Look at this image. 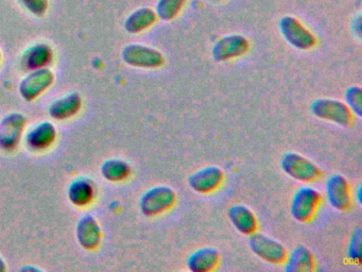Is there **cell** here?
Segmentation results:
<instances>
[{"label":"cell","mask_w":362,"mask_h":272,"mask_svg":"<svg viewBox=\"0 0 362 272\" xmlns=\"http://www.w3.org/2000/svg\"><path fill=\"white\" fill-rule=\"evenodd\" d=\"M310 112L317 118L332 121L342 127H349L353 123V113L340 100L320 98L311 102Z\"/></svg>","instance_id":"obj_1"},{"label":"cell","mask_w":362,"mask_h":272,"mask_svg":"<svg viewBox=\"0 0 362 272\" xmlns=\"http://www.w3.org/2000/svg\"><path fill=\"white\" fill-rule=\"evenodd\" d=\"M320 204L321 195L319 191L310 186H303L292 196L290 212L298 222H309L315 217Z\"/></svg>","instance_id":"obj_2"},{"label":"cell","mask_w":362,"mask_h":272,"mask_svg":"<svg viewBox=\"0 0 362 272\" xmlns=\"http://www.w3.org/2000/svg\"><path fill=\"white\" fill-rule=\"evenodd\" d=\"M283 171L300 182H313L321 176V169L313 161L296 152H286L281 159Z\"/></svg>","instance_id":"obj_3"},{"label":"cell","mask_w":362,"mask_h":272,"mask_svg":"<svg viewBox=\"0 0 362 272\" xmlns=\"http://www.w3.org/2000/svg\"><path fill=\"white\" fill-rule=\"evenodd\" d=\"M249 236V246L254 254L272 265L284 264L288 253L281 242L258 232Z\"/></svg>","instance_id":"obj_4"},{"label":"cell","mask_w":362,"mask_h":272,"mask_svg":"<svg viewBox=\"0 0 362 272\" xmlns=\"http://www.w3.org/2000/svg\"><path fill=\"white\" fill-rule=\"evenodd\" d=\"M177 202V193L166 185L152 187L143 196L141 200V208L147 216H156L163 214L175 206Z\"/></svg>","instance_id":"obj_5"},{"label":"cell","mask_w":362,"mask_h":272,"mask_svg":"<svg viewBox=\"0 0 362 272\" xmlns=\"http://www.w3.org/2000/svg\"><path fill=\"white\" fill-rule=\"evenodd\" d=\"M279 31L286 40L294 48L308 50L317 44V38L298 19L284 16L279 23Z\"/></svg>","instance_id":"obj_6"},{"label":"cell","mask_w":362,"mask_h":272,"mask_svg":"<svg viewBox=\"0 0 362 272\" xmlns=\"http://www.w3.org/2000/svg\"><path fill=\"white\" fill-rule=\"evenodd\" d=\"M325 193L328 202L334 210L346 212L351 208L353 199H351V187L342 174H332L327 178Z\"/></svg>","instance_id":"obj_7"},{"label":"cell","mask_w":362,"mask_h":272,"mask_svg":"<svg viewBox=\"0 0 362 272\" xmlns=\"http://www.w3.org/2000/svg\"><path fill=\"white\" fill-rule=\"evenodd\" d=\"M249 48V40L245 36L240 34H230L220 38L214 44L211 55L215 61H228L245 55Z\"/></svg>","instance_id":"obj_8"},{"label":"cell","mask_w":362,"mask_h":272,"mask_svg":"<svg viewBox=\"0 0 362 272\" xmlns=\"http://www.w3.org/2000/svg\"><path fill=\"white\" fill-rule=\"evenodd\" d=\"M224 174L217 166H206L197 170L188 178V184L192 191L199 193H209L221 186Z\"/></svg>","instance_id":"obj_9"},{"label":"cell","mask_w":362,"mask_h":272,"mask_svg":"<svg viewBox=\"0 0 362 272\" xmlns=\"http://www.w3.org/2000/svg\"><path fill=\"white\" fill-rule=\"evenodd\" d=\"M124 60L131 65L144 68H158L164 65V55L150 47L132 45L124 50Z\"/></svg>","instance_id":"obj_10"},{"label":"cell","mask_w":362,"mask_h":272,"mask_svg":"<svg viewBox=\"0 0 362 272\" xmlns=\"http://www.w3.org/2000/svg\"><path fill=\"white\" fill-rule=\"evenodd\" d=\"M220 254L217 249L203 246L194 251L188 256L186 265L192 272H209L216 269L219 264Z\"/></svg>","instance_id":"obj_11"},{"label":"cell","mask_w":362,"mask_h":272,"mask_svg":"<svg viewBox=\"0 0 362 272\" xmlns=\"http://www.w3.org/2000/svg\"><path fill=\"white\" fill-rule=\"evenodd\" d=\"M228 216L235 229L245 235L257 231V219L254 212L243 204H234L228 210Z\"/></svg>","instance_id":"obj_12"},{"label":"cell","mask_w":362,"mask_h":272,"mask_svg":"<svg viewBox=\"0 0 362 272\" xmlns=\"http://www.w3.org/2000/svg\"><path fill=\"white\" fill-rule=\"evenodd\" d=\"M284 264L286 272H310L315 266L313 253L305 246H296L287 254Z\"/></svg>","instance_id":"obj_13"},{"label":"cell","mask_w":362,"mask_h":272,"mask_svg":"<svg viewBox=\"0 0 362 272\" xmlns=\"http://www.w3.org/2000/svg\"><path fill=\"white\" fill-rule=\"evenodd\" d=\"M156 18H158L156 13L152 11L151 8H139L127 19L126 27L132 33H137V32L143 31V30L147 29L150 26L153 25Z\"/></svg>","instance_id":"obj_14"},{"label":"cell","mask_w":362,"mask_h":272,"mask_svg":"<svg viewBox=\"0 0 362 272\" xmlns=\"http://www.w3.org/2000/svg\"><path fill=\"white\" fill-rule=\"evenodd\" d=\"M186 0H158L156 16L164 21H173L185 4Z\"/></svg>","instance_id":"obj_15"},{"label":"cell","mask_w":362,"mask_h":272,"mask_svg":"<svg viewBox=\"0 0 362 272\" xmlns=\"http://www.w3.org/2000/svg\"><path fill=\"white\" fill-rule=\"evenodd\" d=\"M345 104L353 115L362 116V89L359 86H351L345 91Z\"/></svg>","instance_id":"obj_16"},{"label":"cell","mask_w":362,"mask_h":272,"mask_svg":"<svg viewBox=\"0 0 362 272\" xmlns=\"http://www.w3.org/2000/svg\"><path fill=\"white\" fill-rule=\"evenodd\" d=\"M361 230L359 227L354 230L347 246V257L353 263L359 264L361 261Z\"/></svg>","instance_id":"obj_17"}]
</instances>
